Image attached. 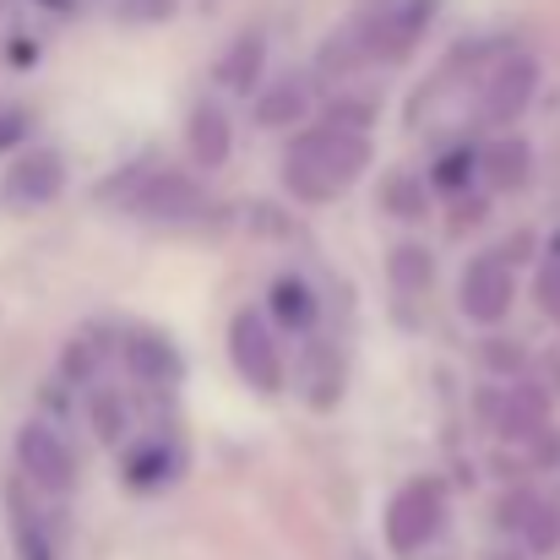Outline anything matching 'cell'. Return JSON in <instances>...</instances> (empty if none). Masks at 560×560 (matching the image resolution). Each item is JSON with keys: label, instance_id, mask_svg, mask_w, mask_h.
Segmentation results:
<instances>
[{"label": "cell", "instance_id": "1", "mask_svg": "<svg viewBox=\"0 0 560 560\" xmlns=\"http://www.w3.org/2000/svg\"><path fill=\"white\" fill-rule=\"evenodd\" d=\"M371 164V142L360 131H343V126H316L305 131L289 159H283V186L294 190L300 201H332L354 186Z\"/></svg>", "mask_w": 560, "mask_h": 560}, {"label": "cell", "instance_id": "2", "mask_svg": "<svg viewBox=\"0 0 560 560\" xmlns=\"http://www.w3.org/2000/svg\"><path fill=\"white\" fill-rule=\"evenodd\" d=\"M441 528H446V495H441V485L435 479H408L392 495V506H386V545H392V556L413 560L419 550L435 545Z\"/></svg>", "mask_w": 560, "mask_h": 560}, {"label": "cell", "instance_id": "3", "mask_svg": "<svg viewBox=\"0 0 560 560\" xmlns=\"http://www.w3.org/2000/svg\"><path fill=\"white\" fill-rule=\"evenodd\" d=\"M229 360H234V371L245 386H256V392H267V397H278L283 392V349H278V332H272V322H267V311H234V322H229Z\"/></svg>", "mask_w": 560, "mask_h": 560}, {"label": "cell", "instance_id": "4", "mask_svg": "<svg viewBox=\"0 0 560 560\" xmlns=\"http://www.w3.org/2000/svg\"><path fill=\"white\" fill-rule=\"evenodd\" d=\"M16 474L44 490V495H66L77 485V452L66 446V435L44 419H27L16 430Z\"/></svg>", "mask_w": 560, "mask_h": 560}, {"label": "cell", "instance_id": "5", "mask_svg": "<svg viewBox=\"0 0 560 560\" xmlns=\"http://www.w3.org/2000/svg\"><path fill=\"white\" fill-rule=\"evenodd\" d=\"M435 5L441 0H386L381 11L371 16H360L365 22V38H371V60H402L424 33H430V22H435Z\"/></svg>", "mask_w": 560, "mask_h": 560}, {"label": "cell", "instance_id": "6", "mask_svg": "<svg viewBox=\"0 0 560 560\" xmlns=\"http://www.w3.org/2000/svg\"><path fill=\"white\" fill-rule=\"evenodd\" d=\"M126 207H131L137 218H153V223H190V218H201L207 190L196 186L190 175L164 170V175H148L142 186L126 190Z\"/></svg>", "mask_w": 560, "mask_h": 560}, {"label": "cell", "instance_id": "7", "mask_svg": "<svg viewBox=\"0 0 560 560\" xmlns=\"http://www.w3.org/2000/svg\"><path fill=\"white\" fill-rule=\"evenodd\" d=\"M463 316L468 322H479V327H495L506 311H512V267H506V256H479V261H468V272H463Z\"/></svg>", "mask_w": 560, "mask_h": 560}, {"label": "cell", "instance_id": "8", "mask_svg": "<svg viewBox=\"0 0 560 560\" xmlns=\"http://www.w3.org/2000/svg\"><path fill=\"white\" fill-rule=\"evenodd\" d=\"M66 186V164H60V153L55 148H33V153H22L11 170H5V180H0V196L11 201V207H44V201H55Z\"/></svg>", "mask_w": 560, "mask_h": 560}, {"label": "cell", "instance_id": "9", "mask_svg": "<svg viewBox=\"0 0 560 560\" xmlns=\"http://www.w3.org/2000/svg\"><path fill=\"white\" fill-rule=\"evenodd\" d=\"M534 88H539V66L528 55H506L485 88V120L495 126H512L528 104H534Z\"/></svg>", "mask_w": 560, "mask_h": 560}, {"label": "cell", "instance_id": "10", "mask_svg": "<svg viewBox=\"0 0 560 560\" xmlns=\"http://www.w3.org/2000/svg\"><path fill=\"white\" fill-rule=\"evenodd\" d=\"M186 142H190V159L201 170H223L229 153H234V131H229V115L218 98H201L190 109V126H186Z\"/></svg>", "mask_w": 560, "mask_h": 560}, {"label": "cell", "instance_id": "11", "mask_svg": "<svg viewBox=\"0 0 560 560\" xmlns=\"http://www.w3.org/2000/svg\"><path fill=\"white\" fill-rule=\"evenodd\" d=\"M501 523H506L512 534H523L534 556L560 550V512L550 501H539V495H512V501H501Z\"/></svg>", "mask_w": 560, "mask_h": 560}, {"label": "cell", "instance_id": "12", "mask_svg": "<svg viewBox=\"0 0 560 560\" xmlns=\"http://www.w3.org/2000/svg\"><path fill=\"white\" fill-rule=\"evenodd\" d=\"M305 109H311V88H305V77H278V82H267L261 98H256V126L283 131V126H294Z\"/></svg>", "mask_w": 560, "mask_h": 560}, {"label": "cell", "instance_id": "13", "mask_svg": "<svg viewBox=\"0 0 560 560\" xmlns=\"http://www.w3.org/2000/svg\"><path fill=\"white\" fill-rule=\"evenodd\" d=\"M5 512H11V534H16V556L22 560H55V539H49V528H44V517H38V506L27 501L22 485L5 490Z\"/></svg>", "mask_w": 560, "mask_h": 560}, {"label": "cell", "instance_id": "14", "mask_svg": "<svg viewBox=\"0 0 560 560\" xmlns=\"http://www.w3.org/2000/svg\"><path fill=\"white\" fill-rule=\"evenodd\" d=\"M528 175H534V148H528L523 137H495V142L485 148V180L495 190L528 186Z\"/></svg>", "mask_w": 560, "mask_h": 560}, {"label": "cell", "instance_id": "15", "mask_svg": "<svg viewBox=\"0 0 560 560\" xmlns=\"http://www.w3.org/2000/svg\"><path fill=\"white\" fill-rule=\"evenodd\" d=\"M267 322H278V327H289V332H311V322H316V294H311V283L300 278V272H289V278H278L272 283V294H267Z\"/></svg>", "mask_w": 560, "mask_h": 560}, {"label": "cell", "instance_id": "16", "mask_svg": "<svg viewBox=\"0 0 560 560\" xmlns=\"http://www.w3.org/2000/svg\"><path fill=\"white\" fill-rule=\"evenodd\" d=\"M126 360L142 381H175L180 375V354L164 332H126Z\"/></svg>", "mask_w": 560, "mask_h": 560}, {"label": "cell", "instance_id": "17", "mask_svg": "<svg viewBox=\"0 0 560 560\" xmlns=\"http://www.w3.org/2000/svg\"><path fill=\"white\" fill-rule=\"evenodd\" d=\"M545 419H550V397L545 392H534V386H523V392H512L506 402H501V435L506 441H528V435H539L545 430Z\"/></svg>", "mask_w": 560, "mask_h": 560}, {"label": "cell", "instance_id": "18", "mask_svg": "<svg viewBox=\"0 0 560 560\" xmlns=\"http://www.w3.org/2000/svg\"><path fill=\"white\" fill-rule=\"evenodd\" d=\"M305 397L316 408H332L343 397V360H338L332 343H311V354H305Z\"/></svg>", "mask_w": 560, "mask_h": 560}, {"label": "cell", "instance_id": "19", "mask_svg": "<svg viewBox=\"0 0 560 560\" xmlns=\"http://www.w3.org/2000/svg\"><path fill=\"white\" fill-rule=\"evenodd\" d=\"M256 71H261V38H256V33H245V38H234V49L218 60V82H223V88L250 93Z\"/></svg>", "mask_w": 560, "mask_h": 560}, {"label": "cell", "instance_id": "20", "mask_svg": "<svg viewBox=\"0 0 560 560\" xmlns=\"http://www.w3.org/2000/svg\"><path fill=\"white\" fill-rule=\"evenodd\" d=\"M170 474H175V457L164 452V441H142V446L126 457V479H131L137 490H159Z\"/></svg>", "mask_w": 560, "mask_h": 560}, {"label": "cell", "instance_id": "21", "mask_svg": "<svg viewBox=\"0 0 560 560\" xmlns=\"http://www.w3.org/2000/svg\"><path fill=\"white\" fill-rule=\"evenodd\" d=\"M392 272H397V289H430V256L419 245H397Z\"/></svg>", "mask_w": 560, "mask_h": 560}, {"label": "cell", "instance_id": "22", "mask_svg": "<svg viewBox=\"0 0 560 560\" xmlns=\"http://www.w3.org/2000/svg\"><path fill=\"white\" fill-rule=\"evenodd\" d=\"M88 413H93V430H98L104 441H120V435H126V402H120L115 392H93Z\"/></svg>", "mask_w": 560, "mask_h": 560}, {"label": "cell", "instance_id": "23", "mask_svg": "<svg viewBox=\"0 0 560 560\" xmlns=\"http://www.w3.org/2000/svg\"><path fill=\"white\" fill-rule=\"evenodd\" d=\"M386 207H392V212H402V218L424 212V186H413L408 175H392V186H386Z\"/></svg>", "mask_w": 560, "mask_h": 560}, {"label": "cell", "instance_id": "24", "mask_svg": "<svg viewBox=\"0 0 560 560\" xmlns=\"http://www.w3.org/2000/svg\"><path fill=\"white\" fill-rule=\"evenodd\" d=\"M539 300H545V311L556 316V327H560V250L545 261V272H539Z\"/></svg>", "mask_w": 560, "mask_h": 560}, {"label": "cell", "instance_id": "25", "mask_svg": "<svg viewBox=\"0 0 560 560\" xmlns=\"http://www.w3.org/2000/svg\"><path fill=\"white\" fill-rule=\"evenodd\" d=\"M22 137H27V115L11 109V104H0V148H16Z\"/></svg>", "mask_w": 560, "mask_h": 560}, {"label": "cell", "instance_id": "26", "mask_svg": "<svg viewBox=\"0 0 560 560\" xmlns=\"http://www.w3.org/2000/svg\"><path fill=\"white\" fill-rule=\"evenodd\" d=\"M180 0H126V16L131 22H159V16H170Z\"/></svg>", "mask_w": 560, "mask_h": 560}, {"label": "cell", "instance_id": "27", "mask_svg": "<svg viewBox=\"0 0 560 560\" xmlns=\"http://www.w3.org/2000/svg\"><path fill=\"white\" fill-rule=\"evenodd\" d=\"M463 170H468V159L457 153V159H446L441 170H435V186L441 190H463Z\"/></svg>", "mask_w": 560, "mask_h": 560}, {"label": "cell", "instance_id": "28", "mask_svg": "<svg viewBox=\"0 0 560 560\" xmlns=\"http://www.w3.org/2000/svg\"><path fill=\"white\" fill-rule=\"evenodd\" d=\"M38 5H44V11H60V16H66V11H77V0H38Z\"/></svg>", "mask_w": 560, "mask_h": 560}, {"label": "cell", "instance_id": "29", "mask_svg": "<svg viewBox=\"0 0 560 560\" xmlns=\"http://www.w3.org/2000/svg\"><path fill=\"white\" fill-rule=\"evenodd\" d=\"M207 5H212V0H207Z\"/></svg>", "mask_w": 560, "mask_h": 560}]
</instances>
